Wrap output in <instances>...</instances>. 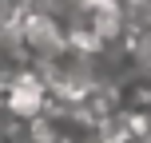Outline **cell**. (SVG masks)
Wrapping results in <instances>:
<instances>
[]
</instances>
